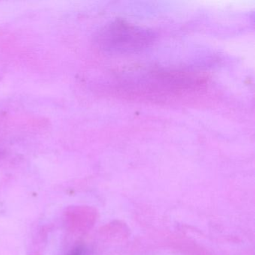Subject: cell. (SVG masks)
I'll use <instances>...</instances> for the list:
<instances>
[{
    "mask_svg": "<svg viewBox=\"0 0 255 255\" xmlns=\"http://www.w3.org/2000/svg\"><path fill=\"white\" fill-rule=\"evenodd\" d=\"M116 86L124 96L161 101L198 91L201 85L198 79L180 72L147 71L122 77Z\"/></svg>",
    "mask_w": 255,
    "mask_h": 255,
    "instance_id": "6da1fadb",
    "label": "cell"
},
{
    "mask_svg": "<svg viewBox=\"0 0 255 255\" xmlns=\"http://www.w3.org/2000/svg\"><path fill=\"white\" fill-rule=\"evenodd\" d=\"M156 35L153 31L122 20L106 25L97 35L101 50L113 55L141 53L153 45Z\"/></svg>",
    "mask_w": 255,
    "mask_h": 255,
    "instance_id": "7a4b0ae2",
    "label": "cell"
},
{
    "mask_svg": "<svg viewBox=\"0 0 255 255\" xmlns=\"http://www.w3.org/2000/svg\"><path fill=\"white\" fill-rule=\"evenodd\" d=\"M67 255H89V252L85 246H78L73 249Z\"/></svg>",
    "mask_w": 255,
    "mask_h": 255,
    "instance_id": "3957f363",
    "label": "cell"
}]
</instances>
